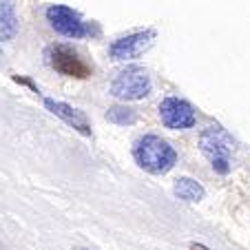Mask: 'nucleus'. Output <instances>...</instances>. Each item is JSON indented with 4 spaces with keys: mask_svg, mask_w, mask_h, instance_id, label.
I'll use <instances>...</instances> for the list:
<instances>
[{
    "mask_svg": "<svg viewBox=\"0 0 250 250\" xmlns=\"http://www.w3.org/2000/svg\"><path fill=\"white\" fill-rule=\"evenodd\" d=\"M133 157L137 166L151 175H164L177 162V153L166 140L157 135H144L133 144Z\"/></svg>",
    "mask_w": 250,
    "mask_h": 250,
    "instance_id": "f257e3e1",
    "label": "nucleus"
},
{
    "mask_svg": "<svg viewBox=\"0 0 250 250\" xmlns=\"http://www.w3.org/2000/svg\"><path fill=\"white\" fill-rule=\"evenodd\" d=\"M232 137L222 126H208L199 135V148L210 160L215 173L228 175L230 173V155H232Z\"/></svg>",
    "mask_w": 250,
    "mask_h": 250,
    "instance_id": "f03ea898",
    "label": "nucleus"
},
{
    "mask_svg": "<svg viewBox=\"0 0 250 250\" xmlns=\"http://www.w3.org/2000/svg\"><path fill=\"white\" fill-rule=\"evenodd\" d=\"M153 84L146 69L142 66H126L115 76L111 84V93L120 100H142L151 93Z\"/></svg>",
    "mask_w": 250,
    "mask_h": 250,
    "instance_id": "7ed1b4c3",
    "label": "nucleus"
},
{
    "mask_svg": "<svg viewBox=\"0 0 250 250\" xmlns=\"http://www.w3.org/2000/svg\"><path fill=\"white\" fill-rule=\"evenodd\" d=\"M47 20L60 36H66V38H73V40L86 38L91 33H98V29L86 24L76 9H71L66 5H51L47 9Z\"/></svg>",
    "mask_w": 250,
    "mask_h": 250,
    "instance_id": "20e7f679",
    "label": "nucleus"
},
{
    "mask_svg": "<svg viewBox=\"0 0 250 250\" xmlns=\"http://www.w3.org/2000/svg\"><path fill=\"white\" fill-rule=\"evenodd\" d=\"M47 60L62 76L78 78V80H84L91 76V66L86 64V60L69 44H51L47 49Z\"/></svg>",
    "mask_w": 250,
    "mask_h": 250,
    "instance_id": "39448f33",
    "label": "nucleus"
},
{
    "mask_svg": "<svg viewBox=\"0 0 250 250\" xmlns=\"http://www.w3.org/2000/svg\"><path fill=\"white\" fill-rule=\"evenodd\" d=\"M160 118L166 128L173 131H184V128L195 126V109L182 98H166L160 104Z\"/></svg>",
    "mask_w": 250,
    "mask_h": 250,
    "instance_id": "423d86ee",
    "label": "nucleus"
},
{
    "mask_svg": "<svg viewBox=\"0 0 250 250\" xmlns=\"http://www.w3.org/2000/svg\"><path fill=\"white\" fill-rule=\"evenodd\" d=\"M155 40V31L146 29V31H135L128 33L124 38L115 40L109 47V53L113 60H131V58H140L142 53L146 51Z\"/></svg>",
    "mask_w": 250,
    "mask_h": 250,
    "instance_id": "0eeeda50",
    "label": "nucleus"
},
{
    "mask_svg": "<svg viewBox=\"0 0 250 250\" xmlns=\"http://www.w3.org/2000/svg\"><path fill=\"white\" fill-rule=\"evenodd\" d=\"M44 106H47L53 115H58L60 120H64L69 126H73L76 131H80L82 135H91V126H89V122H86V118H84L82 111L73 109V106H69V104H64V102H56V100H51V98H44Z\"/></svg>",
    "mask_w": 250,
    "mask_h": 250,
    "instance_id": "6e6552de",
    "label": "nucleus"
},
{
    "mask_svg": "<svg viewBox=\"0 0 250 250\" xmlns=\"http://www.w3.org/2000/svg\"><path fill=\"white\" fill-rule=\"evenodd\" d=\"M18 33V16L9 0H0V40H11Z\"/></svg>",
    "mask_w": 250,
    "mask_h": 250,
    "instance_id": "1a4fd4ad",
    "label": "nucleus"
},
{
    "mask_svg": "<svg viewBox=\"0 0 250 250\" xmlns=\"http://www.w3.org/2000/svg\"><path fill=\"white\" fill-rule=\"evenodd\" d=\"M175 195L184 202H202L206 190L204 186L199 184L197 180H190V177H180V180H175V186H173Z\"/></svg>",
    "mask_w": 250,
    "mask_h": 250,
    "instance_id": "9d476101",
    "label": "nucleus"
},
{
    "mask_svg": "<svg viewBox=\"0 0 250 250\" xmlns=\"http://www.w3.org/2000/svg\"><path fill=\"white\" fill-rule=\"evenodd\" d=\"M106 120L113 124H120V126H128V124L137 122V113L133 109H128V106H113L106 113Z\"/></svg>",
    "mask_w": 250,
    "mask_h": 250,
    "instance_id": "9b49d317",
    "label": "nucleus"
},
{
    "mask_svg": "<svg viewBox=\"0 0 250 250\" xmlns=\"http://www.w3.org/2000/svg\"><path fill=\"white\" fill-rule=\"evenodd\" d=\"M190 250H210V248H206L204 244H195L193 241V244H190Z\"/></svg>",
    "mask_w": 250,
    "mask_h": 250,
    "instance_id": "f8f14e48",
    "label": "nucleus"
},
{
    "mask_svg": "<svg viewBox=\"0 0 250 250\" xmlns=\"http://www.w3.org/2000/svg\"><path fill=\"white\" fill-rule=\"evenodd\" d=\"M0 56H2V51H0Z\"/></svg>",
    "mask_w": 250,
    "mask_h": 250,
    "instance_id": "ddd939ff",
    "label": "nucleus"
},
{
    "mask_svg": "<svg viewBox=\"0 0 250 250\" xmlns=\"http://www.w3.org/2000/svg\"><path fill=\"white\" fill-rule=\"evenodd\" d=\"M80 250H82V248H80Z\"/></svg>",
    "mask_w": 250,
    "mask_h": 250,
    "instance_id": "4468645a",
    "label": "nucleus"
}]
</instances>
